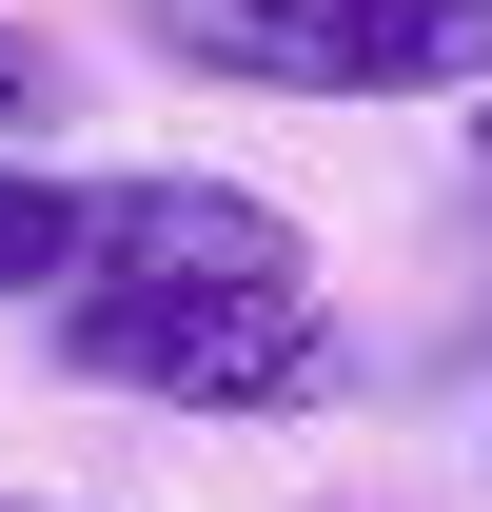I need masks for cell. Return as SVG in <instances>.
I'll list each match as a JSON object with an SVG mask.
<instances>
[{
  "instance_id": "obj_1",
  "label": "cell",
  "mask_w": 492,
  "mask_h": 512,
  "mask_svg": "<svg viewBox=\"0 0 492 512\" xmlns=\"http://www.w3.org/2000/svg\"><path fill=\"white\" fill-rule=\"evenodd\" d=\"M60 355L138 414H315L335 394V296L315 276H79Z\"/></svg>"
},
{
  "instance_id": "obj_2",
  "label": "cell",
  "mask_w": 492,
  "mask_h": 512,
  "mask_svg": "<svg viewBox=\"0 0 492 512\" xmlns=\"http://www.w3.org/2000/svg\"><path fill=\"white\" fill-rule=\"evenodd\" d=\"M138 40L237 99H473L492 0H138Z\"/></svg>"
},
{
  "instance_id": "obj_3",
  "label": "cell",
  "mask_w": 492,
  "mask_h": 512,
  "mask_svg": "<svg viewBox=\"0 0 492 512\" xmlns=\"http://www.w3.org/2000/svg\"><path fill=\"white\" fill-rule=\"evenodd\" d=\"M79 276H296V217L256 178H79Z\"/></svg>"
},
{
  "instance_id": "obj_4",
  "label": "cell",
  "mask_w": 492,
  "mask_h": 512,
  "mask_svg": "<svg viewBox=\"0 0 492 512\" xmlns=\"http://www.w3.org/2000/svg\"><path fill=\"white\" fill-rule=\"evenodd\" d=\"M60 276H79V197L40 158H0V296H60Z\"/></svg>"
},
{
  "instance_id": "obj_5",
  "label": "cell",
  "mask_w": 492,
  "mask_h": 512,
  "mask_svg": "<svg viewBox=\"0 0 492 512\" xmlns=\"http://www.w3.org/2000/svg\"><path fill=\"white\" fill-rule=\"evenodd\" d=\"M60 119H79V79H60V40H40V20H0V158H40Z\"/></svg>"
},
{
  "instance_id": "obj_6",
  "label": "cell",
  "mask_w": 492,
  "mask_h": 512,
  "mask_svg": "<svg viewBox=\"0 0 492 512\" xmlns=\"http://www.w3.org/2000/svg\"><path fill=\"white\" fill-rule=\"evenodd\" d=\"M0 512H79V493H0Z\"/></svg>"
},
{
  "instance_id": "obj_7",
  "label": "cell",
  "mask_w": 492,
  "mask_h": 512,
  "mask_svg": "<svg viewBox=\"0 0 492 512\" xmlns=\"http://www.w3.org/2000/svg\"><path fill=\"white\" fill-rule=\"evenodd\" d=\"M473 158H492V79H473Z\"/></svg>"
}]
</instances>
